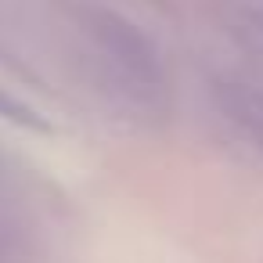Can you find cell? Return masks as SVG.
<instances>
[{"mask_svg": "<svg viewBox=\"0 0 263 263\" xmlns=\"http://www.w3.org/2000/svg\"><path fill=\"white\" fill-rule=\"evenodd\" d=\"M0 116H8L11 123H22V126H33V130H47V123H44L33 108L11 101V98H4V94H0Z\"/></svg>", "mask_w": 263, "mask_h": 263, "instance_id": "cell-1", "label": "cell"}]
</instances>
